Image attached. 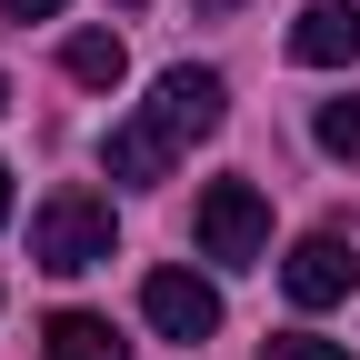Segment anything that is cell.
<instances>
[{"label": "cell", "mask_w": 360, "mask_h": 360, "mask_svg": "<svg viewBox=\"0 0 360 360\" xmlns=\"http://www.w3.org/2000/svg\"><path fill=\"white\" fill-rule=\"evenodd\" d=\"M120 11H141V0H120Z\"/></svg>", "instance_id": "cell-15"}, {"label": "cell", "mask_w": 360, "mask_h": 360, "mask_svg": "<svg viewBox=\"0 0 360 360\" xmlns=\"http://www.w3.org/2000/svg\"><path fill=\"white\" fill-rule=\"evenodd\" d=\"M200 250L220 270H250L270 250V200L250 191V180H210V191H200Z\"/></svg>", "instance_id": "cell-3"}, {"label": "cell", "mask_w": 360, "mask_h": 360, "mask_svg": "<svg viewBox=\"0 0 360 360\" xmlns=\"http://www.w3.org/2000/svg\"><path fill=\"white\" fill-rule=\"evenodd\" d=\"M290 60H310V70L360 60V0H310V11L290 20Z\"/></svg>", "instance_id": "cell-6"}, {"label": "cell", "mask_w": 360, "mask_h": 360, "mask_svg": "<svg viewBox=\"0 0 360 360\" xmlns=\"http://www.w3.org/2000/svg\"><path fill=\"white\" fill-rule=\"evenodd\" d=\"M141 321H150L160 340H180V350H200V340L220 330V290L191 281V270H150V281H141Z\"/></svg>", "instance_id": "cell-4"}, {"label": "cell", "mask_w": 360, "mask_h": 360, "mask_svg": "<svg viewBox=\"0 0 360 360\" xmlns=\"http://www.w3.org/2000/svg\"><path fill=\"white\" fill-rule=\"evenodd\" d=\"M60 70L80 80V90H120V70H130V51L110 30H80V40H60Z\"/></svg>", "instance_id": "cell-8"}, {"label": "cell", "mask_w": 360, "mask_h": 360, "mask_svg": "<svg viewBox=\"0 0 360 360\" xmlns=\"http://www.w3.org/2000/svg\"><path fill=\"white\" fill-rule=\"evenodd\" d=\"M0 110H11V80H0Z\"/></svg>", "instance_id": "cell-14"}, {"label": "cell", "mask_w": 360, "mask_h": 360, "mask_svg": "<svg viewBox=\"0 0 360 360\" xmlns=\"http://www.w3.org/2000/svg\"><path fill=\"white\" fill-rule=\"evenodd\" d=\"M110 240H120V220H110V191H90V180H70V191H51L30 210V260L40 270H101L110 260Z\"/></svg>", "instance_id": "cell-2"}, {"label": "cell", "mask_w": 360, "mask_h": 360, "mask_svg": "<svg viewBox=\"0 0 360 360\" xmlns=\"http://www.w3.org/2000/svg\"><path fill=\"white\" fill-rule=\"evenodd\" d=\"M0 220H11V170H0Z\"/></svg>", "instance_id": "cell-12"}, {"label": "cell", "mask_w": 360, "mask_h": 360, "mask_svg": "<svg viewBox=\"0 0 360 360\" xmlns=\"http://www.w3.org/2000/svg\"><path fill=\"white\" fill-rule=\"evenodd\" d=\"M200 11H210V20H220V11H240V0H200Z\"/></svg>", "instance_id": "cell-13"}, {"label": "cell", "mask_w": 360, "mask_h": 360, "mask_svg": "<svg viewBox=\"0 0 360 360\" xmlns=\"http://www.w3.org/2000/svg\"><path fill=\"white\" fill-rule=\"evenodd\" d=\"M260 360H350L340 340H310V330H281V340H260Z\"/></svg>", "instance_id": "cell-10"}, {"label": "cell", "mask_w": 360, "mask_h": 360, "mask_svg": "<svg viewBox=\"0 0 360 360\" xmlns=\"http://www.w3.org/2000/svg\"><path fill=\"white\" fill-rule=\"evenodd\" d=\"M220 110H231V90H220V70H160V90H150V110L141 120H120L110 141H101V160H110V180H130V191H150V180H170V160L191 150V141H210L220 130Z\"/></svg>", "instance_id": "cell-1"}, {"label": "cell", "mask_w": 360, "mask_h": 360, "mask_svg": "<svg viewBox=\"0 0 360 360\" xmlns=\"http://www.w3.org/2000/svg\"><path fill=\"white\" fill-rule=\"evenodd\" d=\"M310 130H321L330 160H360V101H321V120H310Z\"/></svg>", "instance_id": "cell-9"}, {"label": "cell", "mask_w": 360, "mask_h": 360, "mask_svg": "<svg viewBox=\"0 0 360 360\" xmlns=\"http://www.w3.org/2000/svg\"><path fill=\"white\" fill-rule=\"evenodd\" d=\"M0 20H60V0H0Z\"/></svg>", "instance_id": "cell-11"}, {"label": "cell", "mask_w": 360, "mask_h": 360, "mask_svg": "<svg viewBox=\"0 0 360 360\" xmlns=\"http://www.w3.org/2000/svg\"><path fill=\"white\" fill-rule=\"evenodd\" d=\"M40 360H130V340L101 310H51V321H40Z\"/></svg>", "instance_id": "cell-7"}, {"label": "cell", "mask_w": 360, "mask_h": 360, "mask_svg": "<svg viewBox=\"0 0 360 360\" xmlns=\"http://www.w3.org/2000/svg\"><path fill=\"white\" fill-rule=\"evenodd\" d=\"M281 290H290L300 310H330V300H350V290H360V250H350L340 231H310V240L281 260Z\"/></svg>", "instance_id": "cell-5"}]
</instances>
